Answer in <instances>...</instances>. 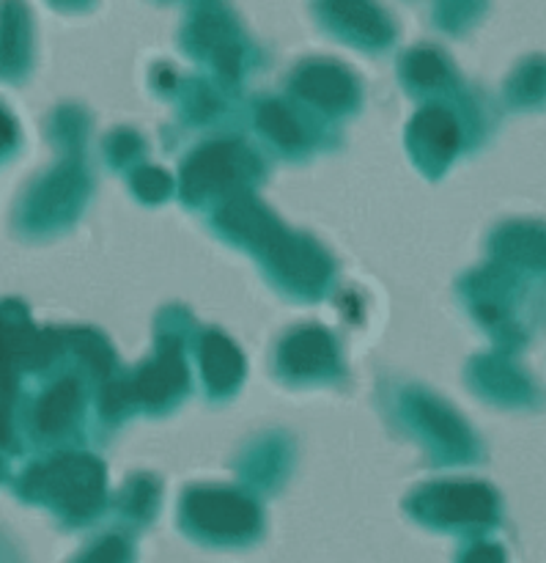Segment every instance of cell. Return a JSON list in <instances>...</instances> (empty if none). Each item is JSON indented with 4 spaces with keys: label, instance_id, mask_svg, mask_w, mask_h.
Segmentation results:
<instances>
[]
</instances>
